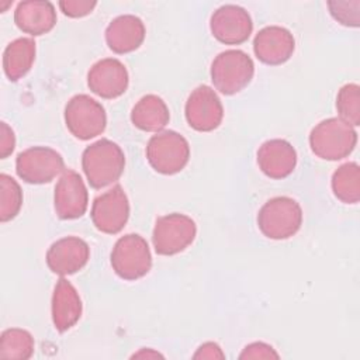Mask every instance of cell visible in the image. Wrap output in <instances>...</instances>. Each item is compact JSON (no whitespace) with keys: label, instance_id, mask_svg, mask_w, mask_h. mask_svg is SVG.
Returning a JSON list of instances; mask_svg holds the SVG:
<instances>
[{"label":"cell","instance_id":"e0dca14e","mask_svg":"<svg viewBox=\"0 0 360 360\" xmlns=\"http://www.w3.org/2000/svg\"><path fill=\"white\" fill-rule=\"evenodd\" d=\"M257 165L267 177L285 179L297 166V150L285 139H269L257 149Z\"/></svg>","mask_w":360,"mask_h":360},{"label":"cell","instance_id":"4fadbf2b","mask_svg":"<svg viewBox=\"0 0 360 360\" xmlns=\"http://www.w3.org/2000/svg\"><path fill=\"white\" fill-rule=\"evenodd\" d=\"M89 193L82 176L66 169L59 177L53 191V208L60 219H76L86 214Z\"/></svg>","mask_w":360,"mask_h":360},{"label":"cell","instance_id":"52a82bcc","mask_svg":"<svg viewBox=\"0 0 360 360\" xmlns=\"http://www.w3.org/2000/svg\"><path fill=\"white\" fill-rule=\"evenodd\" d=\"M63 118L69 132L80 141L101 135L107 127L104 107L87 94L73 96L65 105Z\"/></svg>","mask_w":360,"mask_h":360},{"label":"cell","instance_id":"ba28073f","mask_svg":"<svg viewBox=\"0 0 360 360\" xmlns=\"http://www.w3.org/2000/svg\"><path fill=\"white\" fill-rule=\"evenodd\" d=\"M197 225L186 214L172 212L156 219L152 243L160 256H173L186 250L195 239Z\"/></svg>","mask_w":360,"mask_h":360},{"label":"cell","instance_id":"f1b7e54d","mask_svg":"<svg viewBox=\"0 0 360 360\" xmlns=\"http://www.w3.org/2000/svg\"><path fill=\"white\" fill-rule=\"evenodd\" d=\"M278 353L274 350V347L264 342H253L245 346L242 353L239 354L240 360L245 359H278Z\"/></svg>","mask_w":360,"mask_h":360},{"label":"cell","instance_id":"3957f363","mask_svg":"<svg viewBox=\"0 0 360 360\" xmlns=\"http://www.w3.org/2000/svg\"><path fill=\"white\" fill-rule=\"evenodd\" d=\"M302 225V208L291 197L280 195L267 200L257 212L260 232L274 240L294 236Z\"/></svg>","mask_w":360,"mask_h":360},{"label":"cell","instance_id":"8992f818","mask_svg":"<svg viewBox=\"0 0 360 360\" xmlns=\"http://www.w3.org/2000/svg\"><path fill=\"white\" fill-rule=\"evenodd\" d=\"M110 260L114 273L127 281L142 278L152 269L149 245L138 233L121 236L111 250Z\"/></svg>","mask_w":360,"mask_h":360},{"label":"cell","instance_id":"d6986e66","mask_svg":"<svg viewBox=\"0 0 360 360\" xmlns=\"http://www.w3.org/2000/svg\"><path fill=\"white\" fill-rule=\"evenodd\" d=\"M145 35L143 21L134 14L118 15L105 28V42L118 55L136 51L142 45Z\"/></svg>","mask_w":360,"mask_h":360},{"label":"cell","instance_id":"4dcf8cb0","mask_svg":"<svg viewBox=\"0 0 360 360\" xmlns=\"http://www.w3.org/2000/svg\"><path fill=\"white\" fill-rule=\"evenodd\" d=\"M194 359H225V353L215 342L202 343L193 354Z\"/></svg>","mask_w":360,"mask_h":360},{"label":"cell","instance_id":"484cf974","mask_svg":"<svg viewBox=\"0 0 360 360\" xmlns=\"http://www.w3.org/2000/svg\"><path fill=\"white\" fill-rule=\"evenodd\" d=\"M336 110L339 118L352 127L360 125V87L356 83H347L340 87L336 96Z\"/></svg>","mask_w":360,"mask_h":360},{"label":"cell","instance_id":"f546056e","mask_svg":"<svg viewBox=\"0 0 360 360\" xmlns=\"http://www.w3.org/2000/svg\"><path fill=\"white\" fill-rule=\"evenodd\" d=\"M15 148V135L11 127L1 121L0 122V158H8Z\"/></svg>","mask_w":360,"mask_h":360},{"label":"cell","instance_id":"9a60e30c","mask_svg":"<svg viewBox=\"0 0 360 360\" xmlns=\"http://www.w3.org/2000/svg\"><path fill=\"white\" fill-rule=\"evenodd\" d=\"M90 259L89 245L79 236H65L53 242L46 252L48 269L60 277L82 270Z\"/></svg>","mask_w":360,"mask_h":360},{"label":"cell","instance_id":"603a6c76","mask_svg":"<svg viewBox=\"0 0 360 360\" xmlns=\"http://www.w3.org/2000/svg\"><path fill=\"white\" fill-rule=\"evenodd\" d=\"M333 195L345 204H356L360 200V167L356 162L340 165L330 180Z\"/></svg>","mask_w":360,"mask_h":360},{"label":"cell","instance_id":"cb8c5ba5","mask_svg":"<svg viewBox=\"0 0 360 360\" xmlns=\"http://www.w3.org/2000/svg\"><path fill=\"white\" fill-rule=\"evenodd\" d=\"M35 342L32 335L21 328H8L0 335V359L27 360L32 357Z\"/></svg>","mask_w":360,"mask_h":360},{"label":"cell","instance_id":"44dd1931","mask_svg":"<svg viewBox=\"0 0 360 360\" xmlns=\"http://www.w3.org/2000/svg\"><path fill=\"white\" fill-rule=\"evenodd\" d=\"M170 120V111L162 97L146 94L131 110V122L145 132H160Z\"/></svg>","mask_w":360,"mask_h":360},{"label":"cell","instance_id":"30bf717a","mask_svg":"<svg viewBox=\"0 0 360 360\" xmlns=\"http://www.w3.org/2000/svg\"><path fill=\"white\" fill-rule=\"evenodd\" d=\"M91 222L97 231L115 235L124 229L129 218V201L120 184L97 195L91 204Z\"/></svg>","mask_w":360,"mask_h":360},{"label":"cell","instance_id":"d4e9b609","mask_svg":"<svg viewBox=\"0 0 360 360\" xmlns=\"http://www.w3.org/2000/svg\"><path fill=\"white\" fill-rule=\"evenodd\" d=\"M22 207V190L11 176L0 174V221L14 219Z\"/></svg>","mask_w":360,"mask_h":360},{"label":"cell","instance_id":"8fae6325","mask_svg":"<svg viewBox=\"0 0 360 360\" xmlns=\"http://www.w3.org/2000/svg\"><path fill=\"white\" fill-rule=\"evenodd\" d=\"M184 115L190 128L198 132H211L221 125L224 107L215 90L207 84H201L187 97Z\"/></svg>","mask_w":360,"mask_h":360},{"label":"cell","instance_id":"277c9868","mask_svg":"<svg viewBox=\"0 0 360 360\" xmlns=\"http://www.w3.org/2000/svg\"><path fill=\"white\" fill-rule=\"evenodd\" d=\"M253 75L255 63L252 58L240 49H226L218 53L210 69L215 90L225 96L242 91L252 82Z\"/></svg>","mask_w":360,"mask_h":360},{"label":"cell","instance_id":"2e32d148","mask_svg":"<svg viewBox=\"0 0 360 360\" xmlns=\"http://www.w3.org/2000/svg\"><path fill=\"white\" fill-rule=\"evenodd\" d=\"M295 51V39L290 30L280 25L262 28L253 39L256 58L270 66L285 63Z\"/></svg>","mask_w":360,"mask_h":360},{"label":"cell","instance_id":"5b68a950","mask_svg":"<svg viewBox=\"0 0 360 360\" xmlns=\"http://www.w3.org/2000/svg\"><path fill=\"white\" fill-rule=\"evenodd\" d=\"M145 153L155 172L172 176L181 172L188 163L190 145L179 132L166 129L156 132L148 141Z\"/></svg>","mask_w":360,"mask_h":360},{"label":"cell","instance_id":"ffe728a7","mask_svg":"<svg viewBox=\"0 0 360 360\" xmlns=\"http://www.w3.org/2000/svg\"><path fill=\"white\" fill-rule=\"evenodd\" d=\"M56 10L46 0L20 1L14 10V22L25 34L39 37L48 34L56 25Z\"/></svg>","mask_w":360,"mask_h":360},{"label":"cell","instance_id":"7a4b0ae2","mask_svg":"<svg viewBox=\"0 0 360 360\" xmlns=\"http://www.w3.org/2000/svg\"><path fill=\"white\" fill-rule=\"evenodd\" d=\"M357 145L354 127L339 117H332L316 124L309 134V146L315 156L323 160L347 158Z\"/></svg>","mask_w":360,"mask_h":360},{"label":"cell","instance_id":"7c38bea8","mask_svg":"<svg viewBox=\"0 0 360 360\" xmlns=\"http://www.w3.org/2000/svg\"><path fill=\"white\" fill-rule=\"evenodd\" d=\"M210 30L221 44L240 45L249 39L253 31V21L243 7L225 4L211 14Z\"/></svg>","mask_w":360,"mask_h":360},{"label":"cell","instance_id":"5bb4252c","mask_svg":"<svg viewBox=\"0 0 360 360\" xmlns=\"http://www.w3.org/2000/svg\"><path fill=\"white\" fill-rule=\"evenodd\" d=\"M129 84L125 65L115 58L97 60L87 72V86L98 97L112 100L122 96Z\"/></svg>","mask_w":360,"mask_h":360},{"label":"cell","instance_id":"7402d4cb","mask_svg":"<svg viewBox=\"0 0 360 360\" xmlns=\"http://www.w3.org/2000/svg\"><path fill=\"white\" fill-rule=\"evenodd\" d=\"M37 53V44L32 38H17L3 52V70L8 80L17 82L32 68Z\"/></svg>","mask_w":360,"mask_h":360},{"label":"cell","instance_id":"ac0fdd59","mask_svg":"<svg viewBox=\"0 0 360 360\" xmlns=\"http://www.w3.org/2000/svg\"><path fill=\"white\" fill-rule=\"evenodd\" d=\"M83 305L75 285L66 278H59L55 284L51 300V315L58 332H66L73 328L82 316Z\"/></svg>","mask_w":360,"mask_h":360},{"label":"cell","instance_id":"4316f807","mask_svg":"<svg viewBox=\"0 0 360 360\" xmlns=\"http://www.w3.org/2000/svg\"><path fill=\"white\" fill-rule=\"evenodd\" d=\"M330 15L345 27L357 28L360 25V1H328Z\"/></svg>","mask_w":360,"mask_h":360},{"label":"cell","instance_id":"83f0119b","mask_svg":"<svg viewBox=\"0 0 360 360\" xmlns=\"http://www.w3.org/2000/svg\"><path fill=\"white\" fill-rule=\"evenodd\" d=\"M60 11L70 18H82L89 15L97 6V1L90 0H60L58 3Z\"/></svg>","mask_w":360,"mask_h":360},{"label":"cell","instance_id":"1f68e13d","mask_svg":"<svg viewBox=\"0 0 360 360\" xmlns=\"http://www.w3.org/2000/svg\"><path fill=\"white\" fill-rule=\"evenodd\" d=\"M134 359L135 357H146V359H155V357H163L159 352H155V350H152V349H141L138 353H135L134 356H132Z\"/></svg>","mask_w":360,"mask_h":360},{"label":"cell","instance_id":"9c48e42d","mask_svg":"<svg viewBox=\"0 0 360 360\" xmlns=\"http://www.w3.org/2000/svg\"><path fill=\"white\" fill-rule=\"evenodd\" d=\"M15 172L28 184H45L65 172V160L52 148L32 146L17 155Z\"/></svg>","mask_w":360,"mask_h":360},{"label":"cell","instance_id":"6da1fadb","mask_svg":"<svg viewBox=\"0 0 360 360\" xmlns=\"http://www.w3.org/2000/svg\"><path fill=\"white\" fill-rule=\"evenodd\" d=\"M82 169L90 187L104 188L122 176L125 155L118 143L103 138L83 150Z\"/></svg>","mask_w":360,"mask_h":360}]
</instances>
